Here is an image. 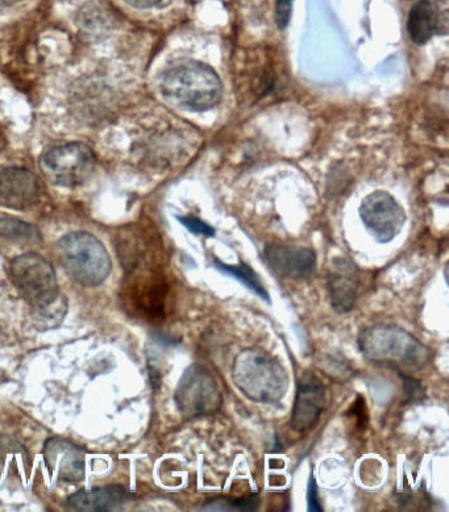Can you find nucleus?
<instances>
[{"label": "nucleus", "instance_id": "22", "mask_svg": "<svg viewBox=\"0 0 449 512\" xmlns=\"http://www.w3.org/2000/svg\"><path fill=\"white\" fill-rule=\"evenodd\" d=\"M307 503H309L310 512H322V506H320L318 498V487L315 478L311 476L309 490H307Z\"/></svg>", "mask_w": 449, "mask_h": 512}, {"label": "nucleus", "instance_id": "19", "mask_svg": "<svg viewBox=\"0 0 449 512\" xmlns=\"http://www.w3.org/2000/svg\"><path fill=\"white\" fill-rule=\"evenodd\" d=\"M403 380V389H405L407 402H419L426 397L421 382L415 381L414 378L405 376L401 373Z\"/></svg>", "mask_w": 449, "mask_h": 512}, {"label": "nucleus", "instance_id": "15", "mask_svg": "<svg viewBox=\"0 0 449 512\" xmlns=\"http://www.w3.org/2000/svg\"><path fill=\"white\" fill-rule=\"evenodd\" d=\"M126 487L110 485L95 487L90 490H80L66 499L69 510L81 512H106L122 509L131 499Z\"/></svg>", "mask_w": 449, "mask_h": 512}, {"label": "nucleus", "instance_id": "16", "mask_svg": "<svg viewBox=\"0 0 449 512\" xmlns=\"http://www.w3.org/2000/svg\"><path fill=\"white\" fill-rule=\"evenodd\" d=\"M215 266L220 272L227 274V276L234 277L235 280L243 283L245 287L253 291L257 297L264 299L266 303H272L263 282H261L259 276H257V273L251 266L245 265L243 262H240L239 265H227L220 261H215Z\"/></svg>", "mask_w": 449, "mask_h": 512}, {"label": "nucleus", "instance_id": "17", "mask_svg": "<svg viewBox=\"0 0 449 512\" xmlns=\"http://www.w3.org/2000/svg\"><path fill=\"white\" fill-rule=\"evenodd\" d=\"M0 236L19 243L41 240L40 231L35 226L15 218L0 219Z\"/></svg>", "mask_w": 449, "mask_h": 512}, {"label": "nucleus", "instance_id": "6", "mask_svg": "<svg viewBox=\"0 0 449 512\" xmlns=\"http://www.w3.org/2000/svg\"><path fill=\"white\" fill-rule=\"evenodd\" d=\"M40 168L45 178L54 185L77 187L83 185L93 174L95 156L85 144L58 145L43 154Z\"/></svg>", "mask_w": 449, "mask_h": 512}, {"label": "nucleus", "instance_id": "14", "mask_svg": "<svg viewBox=\"0 0 449 512\" xmlns=\"http://www.w3.org/2000/svg\"><path fill=\"white\" fill-rule=\"evenodd\" d=\"M448 11L444 4L432 3L431 0H419L411 8L407 31L415 44L423 45L432 39V36L447 35Z\"/></svg>", "mask_w": 449, "mask_h": 512}, {"label": "nucleus", "instance_id": "7", "mask_svg": "<svg viewBox=\"0 0 449 512\" xmlns=\"http://www.w3.org/2000/svg\"><path fill=\"white\" fill-rule=\"evenodd\" d=\"M177 409L186 419L215 414L222 406L218 382L201 365H191L182 374L174 394Z\"/></svg>", "mask_w": 449, "mask_h": 512}, {"label": "nucleus", "instance_id": "24", "mask_svg": "<svg viewBox=\"0 0 449 512\" xmlns=\"http://www.w3.org/2000/svg\"><path fill=\"white\" fill-rule=\"evenodd\" d=\"M19 0H0V6H11V4L18 3Z\"/></svg>", "mask_w": 449, "mask_h": 512}, {"label": "nucleus", "instance_id": "20", "mask_svg": "<svg viewBox=\"0 0 449 512\" xmlns=\"http://www.w3.org/2000/svg\"><path fill=\"white\" fill-rule=\"evenodd\" d=\"M178 219H180V222L184 224L187 230L195 233V235H203L209 237L215 235L214 228L210 227L209 224L202 222L201 219L194 218V216H186V218Z\"/></svg>", "mask_w": 449, "mask_h": 512}, {"label": "nucleus", "instance_id": "2", "mask_svg": "<svg viewBox=\"0 0 449 512\" xmlns=\"http://www.w3.org/2000/svg\"><path fill=\"white\" fill-rule=\"evenodd\" d=\"M162 97L182 110L203 112L222 99V81L209 65L186 60L173 65L161 77Z\"/></svg>", "mask_w": 449, "mask_h": 512}, {"label": "nucleus", "instance_id": "3", "mask_svg": "<svg viewBox=\"0 0 449 512\" xmlns=\"http://www.w3.org/2000/svg\"><path fill=\"white\" fill-rule=\"evenodd\" d=\"M232 380L245 397L265 405L280 402L289 389V376L284 365L259 348L245 349L236 357Z\"/></svg>", "mask_w": 449, "mask_h": 512}, {"label": "nucleus", "instance_id": "5", "mask_svg": "<svg viewBox=\"0 0 449 512\" xmlns=\"http://www.w3.org/2000/svg\"><path fill=\"white\" fill-rule=\"evenodd\" d=\"M57 252L66 273L82 286H101L110 277L111 258L91 233H68L58 241Z\"/></svg>", "mask_w": 449, "mask_h": 512}, {"label": "nucleus", "instance_id": "21", "mask_svg": "<svg viewBox=\"0 0 449 512\" xmlns=\"http://www.w3.org/2000/svg\"><path fill=\"white\" fill-rule=\"evenodd\" d=\"M291 11H293V0H277L276 4V20L280 29L289 26Z\"/></svg>", "mask_w": 449, "mask_h": 512}, {"label": "nucleus", "instance_id": "4", "mask_svg": "<svg viewBox=\"0 0 449 512\" xmlns=\"http://www.w3.org/2000/svg\"><path fill=\"white\" fill-rule=\"evenodd\" d=\"M365 359L402 372H417L430 361L426 345L409 332L396 326H374L359 336Z\"/></svg>", "mask_w": 449, "mask_h": 512}, {"label": "nucleus", "instance_id": "1", "mask_svg": "<svg viewBox=\"0 0 449 512\" xmlns=\"http://www.w3.org/2000/svg\"><path fill=\"white\" fill-rule=\"evenodd\" d=\"M12 285L33 308L39 326H56L66 314L56 272L43 256L28 252L14 258L10 266Z\"/></svg>", "mask_w": 449, "mask_h": 512}, {"label": "nucleus", "instance_id": "11", "mask_svg": "<svg viewBox=\"0 0 449 512\" xmlns=\"http://www.w3.org/2000/svg\"><path fill=\"white\" fill-rule=\"evenodd\" d=\"M265 260L277 276L289 280H306L317 268L313 249L295 245L272 244L265 248Z\"/></svg>", "mask_w": 449, "mask_h": 512}, {"label": "nucleus", "instance_id": "10", "mask_svg": "<svg viewBox=\"0 0 449 512\" xmlns=\"http://www.w3.org/2000/svg\"><path fill=\"white\" fill-rule=\"evenodd\" d=\"M326 406V387L313 373H305L297 382V395L291 414V428L297 432L311 430Z\"/></svg>", "mask_w": 449, "mask_h": 512}, {"label": "nucleus", "instance_id": "13", "mask_svg": "<svg viewBox=\"0 0 449 512\" xmlns=\"http://www.w3.org/2000/svg\"><path fill=\"white\" fill-rule=\"evenodd\" d=\"M40 198V183L36 176L22 168L0 170V205L12 210H27Z\"/></svg>", "mask_w": 449, "mask_h": 512}, {"label": "nucleus", "instance_id": "18", "mask_svg": "<svg viewBox=\"0 0 449 512\" xmlns=\"http://www.w3.org/2000/svg\"><path fill=\"white\" fill-rule=\"evenodd\" d=\"M259 505L260 495L251 494L248 495V497L240 499H231L226 497L211 499V501L205 503L202 510L248 512L256 511Z\"/></svg>", "mask_w": 449, "mask_h": 512}, {"label": "nucleus", "instance_id": "23", "mask_svg": "<svg viewBox=\"0 0 449 512\" xmlns=\"http://www.w3.org/2000/svg\"><path fill=\"white\" fill-rule=\"evenodd\" d=\"M126 2L135 8H151L157 6L161 0H126Z\"/></svg>", "mask_w": 449, "mask_h": 512}, {"label": "nucleus", "instance_id": "12", "mask_svg": "<svg viewBox=\"0 0 449 512\" xmlns=\"http://www.w3.org/2000/svg\"><path fill=\"white\" fill-rule=\"evenodd\" d=\"M361 272L348 258L338 257L328 272V293L331 305L340 314H347L360 298Z\"/></svg>", "mask_w": 449, "mask_h": 512}, {"label": "nucleus", "instance_id": "8", "mask_svg": "<svg viewBox=\"0 0 449 512\" xmlns=\"http://www.w3.org/2000/svg\"><path fill=\"white\" fill-rule=\"evenodd\" d=\"M360 218L373 239L386 244L396 239L402 231L406 212L386 191H374L361 203Z\"/></svg>", "mask_w": 449, "mask_h": 512}, {"label": "nucleus", "instance_id": "9", "mask_svg": "<svg viewBox=\"0 0 449 512\" xmlns=\"http://www.w3.org/2000/svg\"><path fill=\"white\" fill-rule=\"evenodd\" d=\"M44 461L49 474L65 484H78L85 477V452L72 441L52 437L44 445Z\"/></svg>", "mask_w": 449, "mask_h": 512}]
</instances>
